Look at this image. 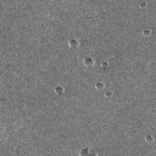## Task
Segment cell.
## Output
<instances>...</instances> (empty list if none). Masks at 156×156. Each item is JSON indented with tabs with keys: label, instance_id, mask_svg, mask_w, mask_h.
Instances as JSON below:
<instances>
[{
	"label": "cell",
	"instance_id": "1",
	"mask_svg": "<svg viewBox=\"0 0 156 156\" xmlns=\"http://www.w3.org/2000/svg\"><path fill=\"white\" fill-rule=\"evenodd\" d=\"M80 156H98V152L94 149H91L89 146H85L80 150Z\"/></svg>",
	"mask_w": 156,
	"mask_h": 156
},
{
	"label": "cell",
	"instance_id": "2",
	"mask_svg": "<svg viewBox=\"0 0 156 156\" xmlns=\"http://www.w3.org/2000/svg\"><path fill=\"white\" fill-rule=\"evenodd\" d=\"M84 63H85V65H89V66H91V65L94 63V61H93V58H90V57H87V58L84 60Z\"/></svg>",
	"mask_w": 156,
	"mask_h": 156
},
{
	"label": "cell",
	"instance_id": "3",
	"mask_svg": "<svg viewBox=\"0 0 156 156\" xmlns=\"http://www.w3.org/2000/svg\"><path fill=\"white\" fill-rule=\"evenodd\" d=\"M56 91H57V93H62L63 90H62V88H61V87H57V88H56Z\"/></svg>",
	"mask_w": 156,
	"mask_h": 156
},
{
	"label": "cell",
	"instance_id": "4",
	"mask_svg": "<svg viewBox=\"0 0 156 156\" xmlns=\"http://www.w3.org/2000/svg\"><path fill=\"white\" fill-rule=\"evenodd\" d=\"M69 44H71V45H77V41H76V40H71Z\"/></svg>",
	"mask_w": 156,
	"mask_h": 156
}]
</instances>
